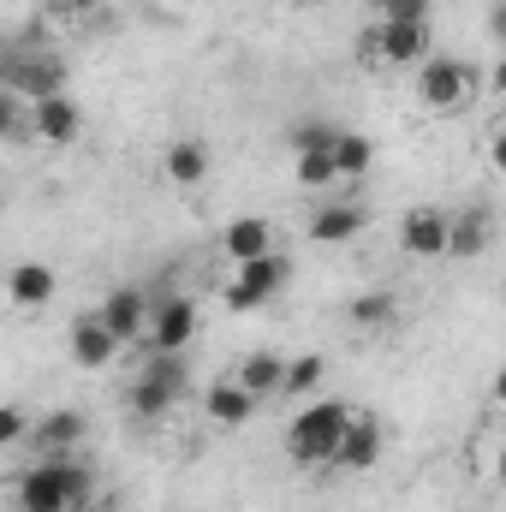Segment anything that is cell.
Listing matches in <instances>:
<instances>
[{
    "mask_svg": "<svg viewBox=\"0 0 506 512\" xmlns=\"http://www.w3.org/2000/svg\"><path fill=\"white\" fill-rule=\"evenodd\" d=\"M96 495V471L72 459H36L18 477V512H84Z\"/></svg>",
    "mask_w": 506,
    "mask_h": 512,
    "instance_id": "1",
    "label": "cell"
},
{
    "mask_svg": "<svg viewBox=\"0 0 506 512\" xmlns=\"http://www.w3.org/2000/svg\"><path fill=\"white\" fill-rule=\"evenodd\" d=\"M352 423H358V411H352L346 399H310V405L292 417V429H286L292 465H334V453H340V441H346Z\"/></svg>",
    "mask_w": 506,
    "mask_h": 512,
    "instance_id": "2",
    "label": "cell"
},
{
    "mask_svg": "<svg viewBox=\"0 0 506 512\" xmlns=\"http://www.w3.org/2000/svg\"><path fill=\"white\" fill-rule=\"evenodd\" d=\"M191 393V364L185 352H149L137 382H131V411L137 417H167L179 399Z\"/></svg>",
    "mask_w": 506,
    "mask_h": 512,
    "instance_id": "3",
    "label": "cell"
},
{
    "mask_svg": "<svg viewBox=\"0 0 506 512\" xmlns=\"http://www.w3.org/2000/svg\"><path fill=\"white\" fill-rule=\"evenodd\" d=\"M477 84H483V72H477L471 60H459V54H429V60L417 66V102H423L429 114L465 108V102L477 96Z\"/></svg>",
    "mask_w": 506,
    "mask_h": 512,
    "instance_id": "4",
    "label": "cell"
},
{
    "mask_svg": "<svg viewBox=\"0 0 506 512\" xmlns=\"http://www.w3.org/2000/svg\"><path fill=\"white\" fill-rule=\"evenodd\" d=\"M399 251L417 256V262L447 256V251H453V209H435V203L405 209V221H399Z\"/></svg>",
    "mask_w": 506,
    "mask_h": 512,
    "instance_id": "5",
    "label": "cell"
},
{
    "mask_svg": "<svg viewBox=\"0 0 506 512\" xmlns=\"http://www.w3.org/2000/svg\"><path fill=\"white\" fill-rule=\"evenodd\" d=\"M286 280H292V262H286V256H256V262H239V274L227 280V304H233V310H262Z\"/></svg>",
    "mask_w": 506,
    "mask_h": 512,
    "instance_id": "6",
    "label": "cell"
},
{
    "mask_svg": "<svg viewBox=\"0 0 506 512\" xmlns=\"http://www.w3.org/2000/svg\"><path fill=\"white\" fill-rule=\"evenodd\" d=\"M191 340H197V304H191L185 292H173V298H155L143 352H185Z\"/></svg>",
    "mask_w": 506,
    "mask_h": 512,
    "instance_id": "7",
    "label": "cell"
},
{
    "mask_svg": "<svg viewBox=\"0 0 506 512\" xmlns=\"http://www.w3.org/2000/svg\"><path fill=\"white\" fill-rule=\"evenodd\" d=\"M6 90L12 96H24V102H42V96H60L66 90V60L60 54H12V66H6Z\"/></svg>",
    "mask_w": 506,
    "mask_h": 512,
    "instance_id": "8",
    "label": "cell"
},
{
    "mask_svg": "<svg viewBox=\"0 0 506 512\" xmlns=\"http://www.w3.org/2000/svg\"><path fill=\"white\" fill-rule=\"evenodd\" d=\"M120 346H126V340L102 322V310L78 316V322H72V334H66V352H72V364H78V370H108V364L120 358Z\"/></svg>",
    "mask_w": 506,
    "mask_h": 512,
    "instance_id": "9",
    "label": "cell"
},
{
    "mask_svg": "<svg viewBox=\"0 0 506 512\" xmlns=\"http://www.w3.org/2000/svg\"><path fill=\"white\" fill-rule=\"evenodd\" d=\"M96 310H102V322H108L126 346H143V340H149V310H155V298H149L143 286H114Z\"/></svg>",
    "mask_w": 506,
    "mask_h": 512,
    "instance_id": "10",
    "label": "cell"
},
{
    "mask_svg": "<svg viewBox=\"0 0 506 512\" xmlns=\"http://www.w3.org/2000/svg\"><path fill=\"white\" fill-rule=\"evenodd\" d=\"M84 435H90V417H84V411H72V405H60V411L36 417L30 447H36V459H72V453L84 447Z\"/></svg>",
    "mask_w": 506,
    "mask_h": 512,
    "instance_id": "11",
    "label": "cell"
},
{
    "mask_svg": "<svg viewBox=\"0 0 506 512\" xmlns=\"http://www.w3.org/2000/svg\"><path fill=\"white\" fill-rule=\"evenodd\" d=\"M30 131H36L42 143L66 149V143L84 137V108H78L66 90H60V96H42V102H30Z\"/></svg>",
    "mask_w": 506,
    "mask_h": 512,
    "instance_id": "12",
    "label": "cell"
},
{
    "mask_svg": "<svg viewBox=\"0 0 506 512\" xmlns=\"http://www.w3.org/2000/svg\"><path fill=\"white\" fill-rule=\"evenodd\" d=\"M376 54L387 66H423L429 60V24H376Z\"/></svg>",
    "mask_w": 506,
    "mask_h": 512,
    "instance_id": "13",
    "label": "cell"
},
{
    "mask_svg": "<svg viewBox=\"0 0 506 512\" xmlns=\"http://www.w3.org/2000/svg\"><path fill=\"white\" fill-rule=\"evenodd\" d=\"M161 173H167V185H179V191L203 185V179H209V143H203V137H179V143H167Z\"/></svg>",
    "mask_w": 506,
    "mask_h": 512,
    "instance_id": "14",
    "label": "cell"
},
{
    "mask_svg": "<svg viewBox=\"0 0 506 512\" xmlns=\"http://www.w3.org/2000/svg\"><path fill=\"white\" fill-rule=\"evenodd\" d=\"M364 221H370L364 203H328V209L310 215V239H316V245H352V239L364 233Z\"/></svg>",
    "mask_w": 506,
    "mask_h": 512,
    "instance_id": "15",
    "label": "cell"
},
{
    "mask_svg": "<svg viewBox=\"0 0 506 512\" xmlns=\"http://www.w3.org/2000/svg\"><path fill=\"white\" fill-rule=\"evenodd\" d=\"M54 292H60V274H54L48 262H18V268L6 274V298H12L18 310H42Z\"/></svg>",
    "mask_w": 506,
    "mask_h": 512,
    "instance_id": "16",
    "label": "cell"
},
{
    "mask_svg": "<svg viewBox=\"0 0 506 512\" xmlns=\"http://www.w3.org/2000/svg\"><path fill=\"white\" fill-rule=\"evenodd\" d=\"M256 393H245L239 387V376H227V382H215L209 393H203V411H209V423H221V429H239V423H251L256 417Z\"/></svg>",
    "mask_w": 506,
    "mask_h": 512,
    "instance_id": "17",
    "label": "cell"
},
{
    "mask_svg": "<svg viewBox=\"0 0 506 512\" xmlns=\"http://www.w3.org/2000/svg\"><path fill=\"white\" fill-rule=\"evenodd\" d=\"M221 251L233 256V268H239V262H256V256H274V227H268L262 215H239V221L221 233Z\"/></svg>",
    "mask_w": 506,
    "mask_h": 512,
    "instance_id": "18",
    "label": "cell"
},
{
    "mask_svg": "<svg viewBox=\"0 0 506 512\" xmlns=\"http://www.w3.org/2000/svg\"><path fill=\"white\" fill-rule=\"evenodd\" d=\"M370 465H381V429L358 411V423L346 429V441L334 453V471H370Z\"/></svg>",
    "mask_w": 506,
    "mask_h": 512,
    "instance_id": "19",
    "label": "cell"
},
{
    "mask_svg": "<svg viewBox=\"0 0 506 512\" xmlns=\"http://www.w3.org/2000/svg\"><path fill=\"white\" fill-rule=\"evenodd\" d=\"M286 352H251L245 364H239V387L245 393H256V399H274L280 387H286Z\"/></svg>",
    "mask_w": 506,
    "mask_h": 512,
    "instance_id": "20",
    "label": "cell"
},
{
    "mask_svg": "<svg viewBox=\"0 0 506 512\" xmlns=\"http://www.w3.org/2000/svg\"><path fill=\"white\" fill-rule=\"evenodd\" d=\"M495 239V215L489 209H459L453 215V251L447 256H483Z\"/></svg>",
    "mask_w": 506,
    "mask_h": 512,
    "instance_id": "21",
    "label": "cell"
},
{
    "mask_svg": "<svg viewBox=\"0 0 506 512\" xmlns=\"http://www.w3.org/2000/svg\"><path fill=\"white\" fill-rule=\"evenodd\" d=\"M370 161H376V143H370L364 131H340V137H334V167H340V179H364Z\"/></svg>",
    "mask_w": 506,
    "mask_h": 512,
    "instance_id": "22",
    "label": "cell"
},
{
    "mask_svg": "<svg viewBox=\"0 0 506 512\" xmlns=\"http://www.w3.org/2000/svg\"><path fill=\"white\" fill-rule=\"evenodd\" d=\"M292 179H298L304 191H328V185H340L334 149H304V155H292Z\"/></svg>",
    "mask_w": 506,
    "mask_h": 512,
    "instance_id": "23",
    "label": "cell"
},
{
    "mask_svg": "<svg viewBox=\"0 0 506 512\" xmlns=\"http://www.w3.org/2000/svg\"><path fill=\"white\" fill-rule=\"evenodd\" d=\"M322 376H328V364H322L316 352H298V358L286 364V387H280V393H286V399H304V393L322 387Z\"/></svg>",
    "mask_w": 506,
    "mask_h": 512,
    "instance_id": "24",
    "label": "cell"
},
{
    "mask_svg": "<svg viewBox=\"0 0 506 512\" xmlns=\"http://www.w3.org/2000/svg\"><path fill=\"white\" fill-rule=\"evenodd\" d=\"M346 316H352V328H387L393 322V292H358Z\"/></svg>",
    "mask_w": 506,
    "mask_h": 512,
    "instance_id": "25",
    "label": "cell"
},
{
    "mask_svg": "<svg viewBox=\"0 0 506 512\" xmlns=\"http://www.w3.org/2000/svg\"><path fill=\"white\" fill-rule=\"evenodd\" d=\"M334 137H340V131L328 126V120H298V126L286 131V149H292V155H304V149H334Z\"/></svg>",
    "mask_w": 506,
    "mask_h": 512,
    "instance_id": "26",
    "label": "cell"
},
{
    "mask_svg": "<svg viewBox=\"0 0 506 512\" xmlns=\"http://www.w3.org/2000/svg\"><path fill=\"white\" fill-rule=\"evenodd\" d=\"M381 24H429V0H370Z\"/></svg>",
    "mask_w": 506,
    "mask_h": 512,
    "instance_id": "27",
    "label": "cell"
},
{
    "mask_svg": "<svg viewBox=\"0 0 506 512\" xmlns=\"http://www.w3.org/2000/svg\"><path fill=\"white\" fill-rule=\"evenodd\" d=\"M36 429H30V417H24V405H6L0 411V447H24Z\"/></svg>",
    "mask_w": 506,
    "mask_h": 512,
    "instance_id": "28",
    "label": "cell"
},
{
    "mask_svg": "<svg viewBox=\"0 0 506 512\" xmlns=\"http://www.w3.org/2000/svg\"><path fill=\"white\" fill-rule=\"evenodd\" d=\"M54 12H66V18H90V12H102L108 0H48Z\"/></svg>",
    "mask_w": 506,
    "mask_h": 512,
    "instance_id": "29",
    "label": "cell"
},
{
    "mask_svg": "<svg viewBox=\"0 0 506 512\" xmlns=\"http://www.w3.org/2000/svg\"><path fill=\"white\" fill-rule=\"evenodd\" d=\"M489 161H495V173H506V131L489 137Z\"/></svg>",
    "mask_w": 506,
    "mask_h": 512,
    "instance_id": "30",
    "label": "cell"
},
{
    "mask_svg": "<svg viewBox=\"0 0 506 512\" xmlns=\"http://www.w3.org/2000/svg\"><path fill=\"white\" fill-rule=\"evenodd\" d=\"M489 30L506 42V0H495V12H489Z\"/></svg>",
    "mask_w": 506,
    "mask_h": 512,
    "instance_id": "31",
    "label": "cell"
},
{
    "mask_svg": "<svg viewBox=\"0 0 506 512\" xmlns=\"http://www.w3.org/2000/svg\"><path fill=\"white\" fill-rule=\"evenodd\" d=\"M489 84H495V90H501V96H506V54H501V60H495V72H489Z\"/></svg>",
    "mask_w": 506,
    "mask_h": 512,
    "instance_id": "32",
    "label": "cell"
},
{
    "mask_svg": "<svg viewBox=\"0 0 506 512\" xmlns=\"http://www.w3.org/2000/svg\"><path fill=\"white\" fill-rule=\"evenodd\" d=\"M489 393H495V405H506V370H495V387Z\"/></svg>",
    "mask_w": 506,
    "mask_h": 512,
    "instance_id": "33",
    "label": "cell"
},
{
    "mask_svg": "<svg viewBox=\"0 0 506 512\" xmlns=\"http://www.w3.org/2000/svg\"><path fill=\"white\" fill-rule=\"evenodd\" d=\"M495 483H501V489H506V447H501V453H495Z\"/></svg>",
    "mask_w": 506,
    "mask_h": 512,
    "instance_id": "34",
    "label": "cell"
},
{
    "mask_svg": "<svg viewBox=\"0 0 506 512\" xmlns=\"http://www.w3.org/2000/svg\"><path fill=\"white\" fill-rule=\"evenodd\" d=\"M84 512H120V507H114V501H90Z\"/></svg>",
    "mask_w": 506,
    "mask_h": 512,
    "instance_id": "35",
    "label": "cell"
},
{
    "mask_svg": "<svg viewBox=\"0 0 506 512\" xmlns=\"http://www.w3.org/2000/svg\"><path fill=\"white\" fill-rule=\"evenodd\" d=\"M501 304H506V286H501Z\"/></svg>",
    "mask_w": 506,
    "mask_h": 512,
    "instance_id": "36",
    "label": "cell"
},
{
    "mask_svg": "<svg viewBox=\"0 0 506 512\" xmlns=\"http://www.w3.org/2000/svg\"><path fill=\"white\" fill-rule=\"evenodd\" d=\"M501 131H506V120H501Z\"/></svg>",
    "mask_w": 506,
    "mask_h": 512,
    "instance_id": "37",
    "label": "cell"
}]
</instances>
